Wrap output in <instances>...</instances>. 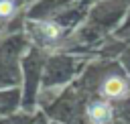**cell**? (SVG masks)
I'll list each match as a JSON object with an SVG mask.
<instances>
[{
    "label": "cell",
    "instance_id": "cell-1",
    "mask_svg": "<svg viewBox=\"0 0 130 124\" xmlns=\"http://www.w3.org/2000/svg\"><path fill=\"white\" fill-rule=\"evenodd\" d=\"M126 91H128V85H126V81L122 77H108L104 81V85H102V94L108 96V98H114V100L124 98Z\"/></svg>",
    "mask_w": 130,
    "mask_h": 124
},
{
    "label": "cell",
    "instance_id": "cell-2",
    "mask_svg": "<svg viewBox=\"0 0 130 124\" xmlns=\"http://www.w3.org/2000/svg\"><path fill=\"white\" fill-rule=\"evenodd\" d=\"M87 118L91 122H95V124L110 122L112 120V108H110V104H106V102H93L87 108Z\"/></svg>",
    "mask_w": 130,
    "mask_h": 124
},
{
    "label": "cell",
    "instance_id": "cell-3",
    "mask_svg": "<svg viewBox=\"0 0 130 124\" xmlns=\"http://www.w3.org/2000/svg\"><path fill=\"white\" fill-rule=\"evenodd\" d=\"M30 26H35L45 39L49 41H55L61 37V26L55 24V22H47V20H37V22H30Z\"/></svg>",
    "mask_w": 130,
    "mask_h": 124
},
{
    "label": "cell",
    "instance_id": "cell-4",
    "mask_svg": "<svg viewBox=\"0 0 130 124\" xmlns=\"http://www.w3.org/2000/svg\"><path fill=\"white\" fill-rule=\"evenodd\" d=\"M12 10H14V2L12 0H0V18L10 16Z\"/></svg>",
    "mask_w": 130,
    "mask_h": 124
}]
</instances>
